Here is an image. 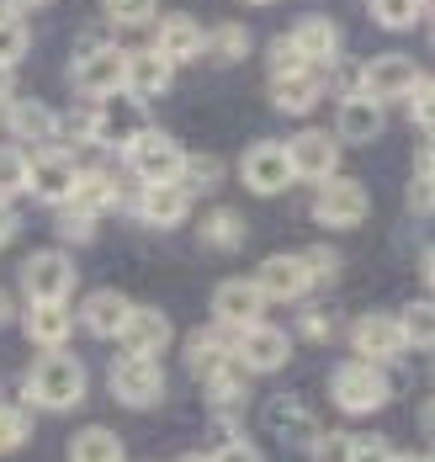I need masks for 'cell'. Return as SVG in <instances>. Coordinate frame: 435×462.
<instances>
[{
  "mask_svg": "<svg viewBox=\"0 0 435 462\" xmlns=\"http://www.w3.org/2000/svg\"><path fill=\"white\" fill-rule=\"evenodd\" d=\"M86 388H91L86 362L69 356V351H43V356L27 367V377H22V393H27L38 410H75V404L86 399Z\"/></svg>",
  "mask_w": 435,
  "mask_h": 462,
  "instance_id": "cell-1",
  "label": "cell"
},
{
  "mask_svg": "<svg viewBox=\"0 0 435 462\" xmlns=\"http://www.w3.org/2000/svg\"><path fill=\"white\" fill-rule=\"evenodd\" d=\"M69 80L80 86L86 101H106V96L128 91V48L101 43V38H80L75 64H69Z\"/></svg>",
  "mask_w": 435,
  "mask_h": 462,
  "instance_id": "cell-2",
  "label": "cell"
},
{
  "mask_svg": "<svg viewBox=\"0 0 435 462\" xmlns=\"http://www.w3.org/2000/svg\"><path fill=\"white\" fill-rule=\"evenodd\" d=\"M330 393H335V404L345 415H377L387 399H393V377L383 367H372V362H340L330 372Z\"/></svg>",
  "mask_w": 435,
  "mask_h": 462,
  "instance_id": "cell-3",
  "label": "cell"
},
{
  "mask_svg": "<svg viewBox=\"0 0 435 462\" xmlns=\"http://www.w3.org/2000/svg\"><path fill=\"white\" fill-rule=\"evenodd\" d=\"M181 143L170 139V134H159V128H144L139 139L122 149V165H128V176L139 186H176L181 176Z\"/></svg>",
  "mask_w": 435,
  "mask_h": 462,
  "instance_id": "cell-4",
  "label": "cell"
},
{
  "mask_svg": "<svg viewBox=\"0 0 435 462\" xmlns=\"http://www.w3.org/2000/svg\"><path fill=\"white\" fill-rule=\"evenodd\" d=\"M106 388H112V399L117 404H128V410H154L159 399H165V372L154 356H117L112 372H106Z\"/></svg>",
  "mask_w": 435,
  "mask_h": 462,
  "instance_id": "cell-5",
  "label": "cell"
},
{
  "mask_svg": "<svg viewBox=\"0 0 435 462\" xmlns=\"http://www.w3.org/2000/svg\"><path fill=\"white\" fill-rule=\"evenodd\" d=\"M75 282H80L75 277V261L64 250H38V255L22 261V292H27V303H69Z\"/></svg>",
  "mask_w": 435,
  "mask_h": 462,
  "instance_id": "cell-6",
  "label": "cell"
},
{
  "mask_svg": "<svg viewBox=\"0 0 435 462\" xmlns=\"http://www.w3.org/2000/svg\"><path fill=\"white\" fill-rule=\"evenodd\" d=\"M292 356V335L282 329V324H244V329H234V362H240L244 372H276L287 367Z\"/></svg>",
  "mask_w": 435,
  "mask_h": 462,
  "instance_id": "cell-7",
  "label": "cell"
},
{
  "mask_svg": "<svg viewBox=\"0 0 435 462\" xmlns=\"http://www.w3.org/2000/svg\"><path fill=\"white\" fill-rule=\"evenodd\" d=\"M75 176H80V160H75L69 149H59V143L27 154V191H32L38 202H49V208H59V202L75 191Z\"/></svg>",
  "mask_w": 435,
  "mask_h": 462,
  "instance_id": "cell-8",
  "label": "cell"
},
{
  "mask_svg": "<svg viewBox=\"0 0 435 462\" xmlns=\"http://www.w3.org/2000/svg\"><path fill=\"white\" fill-rule=\"evenodd\" d=\"M345 340H350L356 362H372V367H387V362H398L409 351L393 314H361L356 324H345Z\"/></svg>",
  "mask_w": 435,
  "mask_h": 462,
  "instance_id": "cell-9",
  "label": "cell"
},
{
  "mask_svg": "<svg viewBox=\"0 0 435 462\" xmlns=\"http://www.w3.org/2000/svg\"><path fill=\"white\" fill-rule=\"evenodd\" d=\"M425 69L409 59V53H377V59H367L361 64V96H372L377 106L387 101H403V96L414 91V80H420Z\"/></svg>",
  "mask_w": 435,
  "mask_h": 462,
  "instance_id": "cell-10",
  "label": "cell"
},
{
  "mask_svg": "<svg viewBox=\"0 0 435 462\" xmlns=\"http://www.w3.org/2000/svg\"><path fill=\"white\" fill-rule=\"evenodd\" d=\"M144 128H149V106L133 91H117V96H106V101H96V143L128 149Z\"/></svg>",
  "mask_w": 435,
  "mask_h": 462,
  "instance_id": "cell-11",
  "label": "cell"
},
{
  "mask_svg": "<svg viewBox=\"0 0 435 462\" xmlns=\"http://www.w3.org/2000/svg\"><path fill=\"white\" fill-rule=\"evenodd\" d=\"M313 218H319L324 229H356V224L367 218V186L350 181V176L319 181V191H313Z\"/></svg>",
  "mask_w": 435,
  "mask_h": 462,
  "instance_id": "cell-12",
  "label": "cell"
},
{
  "mask_svg": "<svg viewBox=\"0 0 435 462\" xmlns=\"http://www.w3.org/2000/svg\"><path fill=\"white\" fill-rule=\"evenodd\" d=\"M287 149V165L297 181H330V176H340V139L335 134H324V128H303L292 143H282Z\"/></svg>",
  "mask_w": 435,
  "mask_h": 462,
  "instance_id": "cell-13",
  "label": "cell"
},
{
  "mask_svg": "<svg viewBox=\"0 0 435 462\" xmlns=\"http://www.w3.org/2000/svg\"><path fill=\"white\" fill-rule=\"evenodd\" d=\"M240 176H244V186H249L255 197H276V191H287V186L297 181L292 165H287V149H282L276 139L249 143L244 160H240Z\"/></svg>",
  "mask_w": 435,
  "mask_h": 462,
  "instance_id": "cell-14",
  "label": "cell"
},
{
  "mask_svg": "<svg viewBox=\"0 0 435 462\" xmlns=\"http://www.w3.org/2000/svg\"><path fill=\"white\" fill-rule=\"evenodd\" d=\"M266 314V298H260V287L249 277H229V282H218L213 287V324L218 329H244V324H255Z\"/></svg>",
  "mask_w": 435,
  "mask_h": 462,
  "instance_id": "cell-15",
  "label": "cell"
},
{
  "mask_svg": "<svg viewBox=\"0 0 435 462\" xmlns=\"http://www.w3.org/2000/svg\"><path fill=\"white\" fill-rule=\"evenodd\" d=\"M202 48H207V27L196 22L192 11H170V16H159V27H154V53H159L165 64L202 59Z\"/></svg>",
  "mask_w": 435,
  "mask_h": 462,
  "instance_id": "cell-16",
  "label": "cell"
},
{
  "mask_svg": "<svg viewBox=\"0 0 435 462\" xmlns=\"http://www.w3.org/2000/svg\"><path fill=\"white\" fill-rule=\"evenodd\" d=\"M287 43L297 48V59L308 64V69H324V64H335L340 59V27L330 22V16H297L287 32Z\"/></svg>",
  "mask_w": 435,
  "mask_h": 462,
  "instance_id": "cell-17",
  "label": "cell"
},
{
  "mask_svg": "<svg viewBox=\"0 0 435 462\" xmlns=\"http://www.w3.org/2000/svg\"><path fill=\"white\" fill-rule=\"evenodd\" d=\"M271 106L287 112V117H303L324 101V69H287V75H271Z\"/></svg>",
  "mask_w": 435,
  "mask_h": 462,
  "instance_id": "cell-18",
  "label": "cell"
},
{
  "mask_svg": "<svg viewBox=\"0 0 435 462\" xmlns=\"http://www.w3.org/2000/svg\"><path fill=\"white\" fill-rule=\"evenodd\" d=\"M255 287H260V298L266 303H297V298H308L313 287H308V272H303V261L297 255H271V261H260V272H255Z\"/></svg>",
  "mask_w": 435,
  "mask_h": 462,
  "instance_id": "cell-19",
  "label": "cell"
},
{
  "mask_svg": "<svg viewBox=\"0 0 435 462\" xmlns=\"http://www.w3.org/2000/svg\"><path fill=\"white\" fill-rule=\"evenodd\" d=\"M117 340H122L128 356H154V362H159V351L176 340V329H170V314H165V309H133Z\"/></svg>",
  "mask_w": 435,
  "mask_h": 462,
  "instance_id": "cell-20",
  "label": "cell"
},
{
  "mask_svg": "<svg viewBox=\"0 0 435 462\" xmlns=\"http://www.w3.org/2000/svg\"><path fill=\"white\" fill-rule=\"evenodd\" d=\"M223 367H234V335L218 329V324L192 329V335H186V372L207 383L213 372H223Z\"/></svg>",
  "mask_w": 435,
  "mask_h": 462,
  "instance_id": "cell-21",
  "label": "cell"
},
{
  "mask_svg": "<svg viewBox=\"0 0 435 462\" xmlns=\"http://www.w3.org/2000/svg\"><path fill=\"white\" fill-rule=\"evenodd\" d=\"M186 191L181 186H139V197L128 202V213L139 218V224H149V229H176L181 218H186Z\"/></svg>",
  "mask_w": 435,
  "mask_h": 462,
  "instance_id": "cell-22",
  "label": "cell"
},
{
  "mask_svg": "<svg viewBox=\"0 0 435 462\" xmlns=\"http://www.w3.org/2000/svg\"><path fill=\"white\" fill-rule=\"evenodd\" d=\"M59 208H75V213H86V218H101L106 208H117V176L101 171V165H80L75 191H69Z\"/></svg>",
  "mask_w": 435,
  "mask_h": 462,
  "instance_id": "cell-23",
  "label": "cell"
},
{
  "mask_svg": "<svg viewBox=\"0 0 435 462\" xmlns=\"http://www.w3.org/2000/svg\"><path fill=\"white\" fill-rule=\"evenodd\" d=\"M133 314V303H128V292H117V287H96L86 303H80V324L101 335V340H117L122 335V324Z\"/></svg>",
  "mask_w": 435,
  "mask_h": 462,
  "instance_id": "cell-24",
  "label": "cell"
},
{
  "mask_svg": "<svg viewBox=\"0 0 435 462\" xmlns=\"http://www.w3.org/2000/svg\"><path fill=\"white\" fill-rule=\"evenodd\" d=\"M266 425L287 441V447H313V436H319V425H313V410L297 399V393H276L271 404H266Z\"/></svg>",
  "mask_w": 435,
  "mask_h": 462,
  "instance_id": "cell-25",
  "label": "cell"
},
{
  "mask_svg": "<svg viewBox=\"0 0 435 462\" xmlns=\"http://www.w3.org/2000/svg\"><path fill=\"white\" fill-rule=\"evenodd\" d=\"M387 128V112L372 101V96H345L335 112V139L345 143H372Z\"/></svg>",
  "mask_w": 435,
  "mask_h": 462,
  "instance_id": "cell-26",
  "label": "cell"
},
{
  "mask_svg": "<svg viewBox=\"0 0 435 462\" xmlns=\"http://www.w3.org/2000/svg\"><path fill=\"white\" fill-rule=\"evenodd\" d=\"M27 340L32 346H43V351H64V340L75 335V314H69V303H27Z\"/></svg>",
  "mask_w": 435,
  "mask_h": 462,
  "instance_id": "cell-27",
  "label": "cell"
},
{
  "mask_svg": "<svg viewBox=\"0 0 435 462\" xmlns=\"http://www.w3.org/2000/svg\"><path fill=\"white\" fill-rule=\"evenodd\" d=\"M53 106L49 101H11V112H5V134L16 143H53Z\"/></svg>",
  "mask_w": 435,
  "mask_h": 462,
  "instance_id": "cell-28",
  "label": "cell"
},
{
  "mask_svg": "<svg viewBox=\"0 0 435 462\" xmlns=\"http://www.w3.org/2000/svg\"><path fill=\"white\" fill-rule=\"evenodd\" d=\"M170 75H176V64H165L154 48H139V53H128V91L139 96V101H154V96L170 91Z\"/></svg>",
  "mask_w": 435,
  "mask_h": 462,
  "instance_id": "cell-29",
  "label": "cell"
},
{
  "mask_svg": "<svg viewBox=\"0 0 435 462\" xmlns=\"http://www.w3.org/2000/svg\"><path fill=\"white\" fill-rule=\"evenodd\" d=\"M244 218L234 208H207V218L196 224V239H202V250H240L244 245Z\"/></svg>",
  "mask_w": 435,
  "mask_h": 462,
  "instance_id": "cell-30",
  "label": "cell"
},
{
  "mask_svg": "<svg viewBox=\"0 0 435 462\" xmlns=\"http://www.w3.org/2000/svg\"><path fill=\"white\" fill-rule=\"evenodd\" d=\"M244 399H249V383H244L234 367H223V372L207 377V410H213V420H234L244 410Z\"/></svg>",
  "mask_w": 435,
  "mask_h": 462,
  "instance_id": "cell-31",
  "label": "cell"
},
{
  "mask_svg": "<svg viewBox=\"0 0 435 462\" xmlns=\"http://www.w3.org/2000/svg\"><path fill=\"white\" fill-rule=\"evenodd\" d=\"M176 186L186 191V202H192V197H207V191H218V186H223V160H218V154H186Z\"/></svg>",
  "mask_w": 435,
  "mask_h": 462,
  "instance_id": "cell-32",
  "label": "cell"
},
{
  "mask_svg": "<svg viewBox=\"0 0 435 462\" xmlns=\"http://www.w3.org/2000/svg\"><path fill=\"white\" fill-rule=\"evenodd\" d=\"M297 329H303V340L324 346V340H335V335H345V314H340V303H335V298H313V303L303 309V319H297Z\"/></svg>",
  "mask_w": 435,
  "mask_h": 462,
  "instance_id": "cell-33",
  "label": "cell"
},
{
  "mask_svg": "<svg viewBox=\"0 0 435 462\" xmlns=\"http://www.w3.org/2000/svg\"><path fill=\"white\" fill-rule=\"evenodd\" d=\"M69 462H122V441L101 425H86L75 441H69Z\"/></svg>",
  "mask_w": 435,
  "mask_h": 462,
  "instance_id": "cell-34",
  "label": "cell"
},
{
  "mask_svg": "<svg viewBox=\"0 0 435 462\" xmlns=\"http://www.w3.org/2000/svg\"><path fill=\"white\" fill-rule=\"evenodd\" d=\"M53 143H59V149H69V154H75V143H96V101H86V106L64 112V117L53 123Z\"/></svg>",
  "mask_w": 435,
  "mask_h": 462,
  "instance_id": "cell-35",
  "label": "cell"
},
{
  "mask_svg": "<svg viewBox=\"0 0 435 462\" xmlns=\"http://www.w3.org/2000/svg\"><path fill=\"white\" fill-rule=\"evenodd\" d=\"M249 48L255 43H249V27H244V22H218V27L207 32V48H202V53H213L218 64H240Z\"/></svg>",
  "mask_w": 435,
  "mask_h": 462,
  "instance_id": "cell-36",
  "label": "cell"
},
{
  "mask_svg": "<svg viewBox=\"0 0 435 462\" xmlns=\"http://www.w3.org/2000/svg\"><path fill=\"white\" fill-rule=\"evenodd\" d=\"M27 48H32L27 22H22L16 11H0V69H16V64L27 59Z\"/></svg>",
  "mask_w": 435,
  "mask_h": 462,
  "instance_id": "cell-37",
  "label": "cell"
},
{
  "mask_svg": "<svg viewBox=\"0 0 435 462\" xmlns=\"http://www.w3.org/2000/svg\"><path fill=\"white\" fill-rule=\"evenodd\" d=\"M425 16V0H372V22L387 32H409Z\"/></svg>",
  "mask_w": 435,
  "mask_h": 462,
  "instance_id": "cell-38",
  "label": "cell"
},
{
  "mask_svg": "<svg viewBox=\"0 0 435 462\" xmlns=\"http://www.w3.org/2000/svg\"><path fill=\"white\" fill-rule=\"evenodd\" d=\"M398 319V335H403V346H430V329H435V314H430V298H414L403 314H393Z\"/></svg>",
  "mask_w": 435,
  "mask_h": 462,
  "instance_id": "cell-39",
  "label": "cell"
},
{
  "mask_svg": "<svg viewBox=\"0 0 435 462\" xmlns=\"http://www.w3.org/2000/svg\"><path fill=\"white\" fill-rule=\"evenodd\" d=\"M297 261H303V272H308V287H313V292H324V287L340 277V250L335 245H313V250H303Z\"/></svg>",
  "mask_w": 435,
  "mask_h": 462,
  "instance_id": "cell-40",
  "label": "cell"
},
{
  "mask_svg": "<svg viewBox=\"0 0 435 462\" xmlns=\"http://www.w3.org/2000/svg\"><path fill=\"white\" fill-rule=\"evenodd\" d=\"M27 436H32V415L22 404H0V457L27 447Z\"/></svg>",
  "mask_w": 435,
  "mask_h": 462,
  "instance_id": "cell-41",
  "label": "cell"
},
{
  "mask_svg": "<svg viewBox=\"0 0 435 462\" xmlns=\"http://www.w3.org/2000/svg\"><path fill=\"white\" fill-rule=\"evenodd\" d=\"M27 191V154L16 143H0V202Z\"/></svg>",
  "mask_w": 435,
  "mask_h": 462,
  "instance_id": "cell-42",
  "label": "cell"
},
{
  "mask_svg": "<svg viewBox=\"0 0 435 462\" xmlns=\"http://www.w3.org/2000/svg\"><path fill=\"white\" fill-rule=\"evenodd\" d=\"M53 234H59V245H91L96 239V218H86L75 208H59L53 213Z\"/></svg>",
  "mask_w": 435,
  "mask_h": 462,
  "instance_id": "cell-43",
  "label": "cell"
},
{
  "mask_svg": "<svg viewBox=\"0 0 435 462\" xmlns=\"http://www.w3.org/2000/svg\"><path fill=\"white\" fill-rule=\"evenodd\" d=\"M154 5L159 0H101L112 27H144V22H154Z\"/></svg>",
  "mask_w": 435,
  "mask_h": 462,
  "instance_id": "cell-44",
  "label": "cell"
},
{
  "mask_svg": "<svg viewBox=\"0 0 435 462\" xmlns=\"http://www.w3.org/2000/svg\"><path fill=\"white\" fill-rule=\"evenodd\" d=\"M313 462H350V430H319L313 447H308Z\"/></svg>",
  "mask_w": 435,
  "mask_h": 462,
  "instance_id": "cell-45",
  "label": "cell"
},
{
  "mask_svg": "<svg viewBox=\"0 0 435 462\" xmlns=\"http://www.w3.org/2000/svg\"><path fill=\"white\" fill-rule=\"evenodd\" d=\"M324 91H335L340 101H345V96H361V64H356V59H335Z\"/></svg>",
  "mask_w": 435,
  "mask_h": 462,
  "instance_id": "cell-46",
  "label": "cell"
},
{
  "mask_svg": "<svg viewBox=\"0 0 435 462\" xmlns=\"http://www.w3.org/2000/svg\"><path fill=\"white\" fill-rule=\"evenodd\" d=\"M387 457H393L387 436H377V430H367V436H350V462H387Z\"/></svg>",
  "mask_w": 435,
  "mask_h": 462,
  "instance_id": "cell-47",
  "label": "cell"
},
{
  "mask_svg": "<svg viewBox=\"0 0 435 462\" xmlns=\"http://www.w3.org/2000/svg\"><path fill=\"white\" fill-rule=\"evenodd\" d=\"M213 462H260V447L255 441H244V436H234V441H223L218 452H207Z\"/></svg>",
  "mask_w": 435,
  "mask_h": 462,
  "instance_id": "cell-48",
  "label": "cell"
},
{
  "mask_svg": "<svg viewBox=\"0 0 435 462\" xmlns=\"http://www.w3.org/2000/svg\"><path fill=\"white\" fill-rule=\"evenodd\" d=\"M266 64H271V75H287V69H308V64L297 59V48L287 43V32H282V38L271 43V59H266Z\"/></svg>",
  "mask_w": 435,
  "mask_h": 462,
  "instance_id": "cell-49",
  "label": "cell"
},
{
  "mask_svg": "<svg viewBox=\"0 0 435 462\" xmlns=\"http://www.w3.org/2000/svg\"><path fill=\"white\" fill-rule=\"evenodd\" d=\"M403 101H409V112H414V123H420V128H430V80H425V75L414 80V91L403 96Z\"/></svg>",
  "mask_w": 435,
  "mask_h": 462,
  "instance_id": "cell-50",
  "label": "cell"
},
{
  "mask_svg": "<svg viewBox=\"0 0 435 462\" xmlns=\"http://www.w3.org/2000/svg\"><path fill=\"white\" fill-rule=\"evenodd\" d=\"M409 213H414V218L430 213V176H414V181H409Z\"/></svg>",
  "mask_w": 435,
  "mask_h": 462,
  "instance_id": "cell-51",
  "label": "cell"
},
{
  "mask_svg": "<svg viewBox=\"0 0 435 462\" xmlns=\"http://www.w3.org/2000/svg\"><path fill=\"white\" fill-rule=\"evenodd\" d=\"M16 234H22V218H16L11 208H0V250H5V245H16Z\"/></svg>",
  "mask_w": 435,
  "mask_h": 462,
  "instance_id": "cell-52",
  "label": "cell"
},
{
  "mask_svg": "<svg viewBox=\"0 0 435 462\" xmlns=\"http://www.w3.org/2000/svg\"><path fill=\"white\" fill-rule=\"evenodd\" d=\"M11 319H16V292H5V287H0V329H5Z\"/></svg>",
  "mask_w": 435,
  "mask_h": 462,
  "instance_id": "cell-53",
  "label": "cell"
},
{
  "mask_svg": "<svg viewBox=\"0 0 435 462\" xmlns=\"http://www.w3.org/2000/svg\"><path fill=\"white\" fill-rule=\"evenodd\" d=\"M38 5H49V0H5V11H16V16L22 11H38Z\"/></svg>",
  "mask_w": 435,
  "mask_h": 462,
  "instance_id": "cell-54",
  "label": "cell"
},
{
  "mask_svg": "<svg viewBox=\"0 0 435 462\" xmlns=\"http://www.w3.org/2000/svg\"><path fill=\"white\" fill-rule=\"evenodd\" d=\"M387 462H430V457H425V452H393Z\"/></svg>",
  "mask_w": 435,
  "mask_h": 462,
  "instance_id": "cell-55",
  "label": "cell"
},
{
  "mask_svg": "<svg viewBox=\"0 0 435 462\" xmlns=\"http://www.w3.org/2000/svg\"><path fill=\"white\" fill-rule=\"evenodd\" d=\"M0 101H11V69H0Z\"/></svg>",
  "mask_w": 435,
  "mask_h": 462,
  "instance_id": "cell-56",
  "label": "cell"
},
{
  "mask_svg": "<svg viewBox=\"0 0 435 462\" xmlns=\"http://www.w3.org/2000/svg\"><path fill=\"white\" fill-rule=\"evenodd\" d=\"M176 462H213L207 452H186V457H176Z\"/></svg>",
  "mask_w": 435,
  "mask_h": 462,
  "instance_id": "cell-57",
  "label": "cell"
},
{
  "mask_svg": "<svg viewBox=\"0 0 435 462\" xmlns=\"http://www.w3.org/2000/svg\"><path fill=\"white\" fill-rule=\"evenodd\" d=\"M5 112H11V101H0V134H5Z\"/></svg>",
  "mask_w": 435,
  "mask_h": 462,
  "instance_id": "cell-58",
  "label": "cell"
},
{
  "mask_svg": "<svg viewBox=\"0 0 435 462\" xmlns=\"http://www.w3.org/2000/svg\"><path fill=\"white\" fill-rule=\"evenodd\" d=\"M244 5H271V0H244Z\"/></svg>",
  "mask_w": 435,
  "mask_h": 462,
  "instance_id": "cell-59",
  "label": "cell"
}]
</instances>
